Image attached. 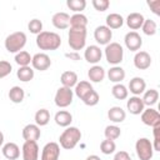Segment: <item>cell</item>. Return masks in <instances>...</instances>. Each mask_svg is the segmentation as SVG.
Segmentation results:
<instances>
[{
  "label": "cell",
  "instance_id": "6da1fadb",
  "mask_svg": "<svg viewBox=\"0 0 160 160\" xmlns=\"http://www.w3.org/2000/svg\"><path fill=\"white\" fill-rule=\"evenodd\" d=\"M36 45L41 50H56L61 45V38L52 31H41L36 35Z\"/></svg>",
  "mask_w": 160,
  "mask_h": 160
},
{
  "label": "cell",
  "instance_id": "7a4b0ae2",
  "mask_svg": "<svg viewBox=\"0 0 160 160\" xmlns=\"http://www.w3.org/2000/svg\"><path fill=\"white\" fill-rule=\"evenodd\" d=\"M81 139V131L75 126H68L59 138L60 146L65 150L74 149Z\"/></svg>",
  "mask_w": 160,
  "mask_h": 160
},
{
  "label": "cell",
  "instance_id": "3957f363",
  "mask_svg": "<svg viewBox=\"0 0 160 160\" xmlns=\"http://www.w3.org/2000/svg\"><path fill=\"white\" fill-rule=\"evenodd\" d=\"M25 44H26V35L22 31H15L8 35L5 39V49L12 54H18L19 51H21Z\"/></svg>",
  "mask_w": 160,
  "mask_h": 160
},
{
  "label": "cell",
  "instance_id": "277c9868",
  "mask_svg": "<svg viewBox=\"0 0 160 160\" xmlns=\"http://www.w3.org/2000/svg\"><path fill=\"white\" fill-rule=\"evenodd\" d=\"M69 46L76 52L81 49H84L86 42V29H74L70 28L69 30Z\"/></svg>",
  "mask_w": 160,
  "mask_h": 160
},
{
  "label": "cell",
  "instance_id": "5b68a950",
  "mask_svg": "<svg viewBox=\"0 0 160 160\" xmlns=\"http://www.w3.org/2000/svg\"><path fill=\"white\" fill-rule=\"evenodd\" d=\"M105 58L106 61L114 66L120 64L124 58V49L119 42H109L105 46Z\"/></svg>",
  "mask_w": 160,
  "mask_h": 160
},
{
  "label": "cell",
  "instance_id": "8992f818",
  "mask_svg": "<svg viewBox=\"0 0 160 160\" xmlns=\"http://www.w3.org/2000/svg\"><path fill=\"white\" fill-rule=\"evenodd\" d=\"M135 150H136V155L140 160H151V158L154 155L152 142L146 138L138 139V141L135 144Z\"/></svg>",
  "mask_w": 160,
  "mask_h": 160
},
{
  "label": "cell",
  "instance_id": "52a82bcc",
  "mask_svg": "<svg viewBox=\"0 0 160 160\" xmlns=\"http://www.w3.org/2000/svg\"><path fill=\"white\" fill-rule=\"evenodd\" d=\"M72 98H74V92L70 88H65L61 86L58 89L56 94H55V105L59 108H66L72 102Z\"/></svg>",
  "mask_w": 160,
  "mask_h": 160
},
{
  "label": "cell",
  "instance_id": "ba28073f",
  "mask_svg": "<svg viewBox=\"0 0 160 160\" xmlns=\"http://www.w3.org/2000/svg\"><path fill=\"white\" fill-rule=\"evenodd\" d=\"M31 65L35 70L45 71L50 68L51 60H50L49 55H46L45 52H38L31 58Z\"/></svg>",
  "mask_w": 160,
  "mask_h": 160
},
{
  "label": "cell",
  "instance_id": "9c48e42d",
  "mask_svg": "<svg viewBox=\"0 0 160 160\" xmlns=\"http://www.w3.org/2000/svg\"><path fill=\"white\" fill-rule=\"evenodd\" d=\"M141 121L145 125L154 128L156 125H160V114L152 108L144 109V111L141 112Z\"/></svg>",
  "mask_w": 160,
  "mask_h": 160
},
{
  "label": "cell",
  "instance_id": "30bf717a",
  "mask_svg": "<svg viewBox=\"0 0 160 160\" xmlns=\"http://www.w3.org/2000/svg\"><path fill=\"white\" fill-rule=\"evenodd\" d=\"M94 38L98 44L100 45H108L112 38V31L106 25H100L94 31Z\"/></svg>",
  "mask_w": 160,
  "mask_h": 160
},
{
  "label": "cell",
  "instance_id": "8fae6325",
  "mask_svg": "<svg viewBox=\"0 0 160 160\" xmlns=\"http://www.w3.org/2000/svg\"><path fill=\"white\" fill-rule=\"evenodd\" d=\"M60 146L56 142H48L41 151V160H59Z\"/></svg>",
  "mask_w": 160,
  "mask_h": 160
},
{
  "label": "cell",
  "instance_id": "7c38bea8",
  "mask_svg": "<svg viewBox=\"0 0 160 160\" xmlns=\"http://www.w3.org/2000/svg\"><path fill=\"white\" fill-rule=\"evenodd\" d=\"M124 42L130 51H138L142 45V39L136 31H129L124 38Z\"/></svg>",
  "mask_w": 160,
  "mask_h": 160
},
{
  "label": "cell",
  "instance_id": "4fadbf2b",
  "mask_svg": "<svg viewBox=\"0 0 160 160\" xmlns=\"http://www.w3.org/2000/svg\"><path fill=\"white\" fill-rule=\"evenodd\" d=\"M39 146L36 141H25L22 145V159L24 160H38Z\"/></svg>",
  "mask_w": 160,
  "mask_h": 160
},
{
  "label": "cell",
  "instance_id": "5bb4252c",
  "mask_svg": "<svg viewBox=\"0 0 160 160\" xmlns=\"http://www.w3.org/2000/svg\"><path fill=\"white\" fill-rule=\"evenodd\" d=\"M101 56H102V51L98 45H90L85 49L84 58L90 64H94V65L98 64L101 60Z\"/></svg>",
  "mask_w": 160,
  "mask_h": 160
},
{
  "label": "cell",
  "instance_id": "9a60e30c",
  "mask_svg": "<svg viewBox=\"0 0 160 160\" xmlns=\"http://www.w3.org/2000/svg\"><path fill=\"white\" fill-rule=\"evenodd\" d=\"M134 65L139 70H146L151 65V56L146 51H138L134 56Z\"/></svg>",
  "mask_w": 160,
  "mask_h": 160
},
{
  "label": "cell",
  "instance_id": "2e32d148",
  "mask_svg": "<svg viewBox=\"0 0 160 160\" xmlns=\"http://www.w3.org/2000/svg\"><path fill=\"white\" fill-rule=\"evenodd\" d=\"M41 135L40 128L36 124H28L22 129V138L25 141H36Z\"/></svg>",
  "mask_w": 160,
  "mask_h": 160
},
{
  "label": "cell",
  "instance_id": "e0dca14e",
  "mask_svg": "<svg viewBox=\"0 0 160 160\" xmlns=\"http://www.w3.org/2000/svg\"><path fill=\"white\" fill-rule=\"evenodd\" d=\"M145 89H146V82L140 76L132 78L129 82V90L131 94H134V96H140L141 94H144Z\"/></svg>",
  "mask_w": 160,
  "mask_h": 160
},
{
  "label": "cell",
  "instance_id": "ac0fdd59",
  "mask_svg": "<svg viewBox=\"0 0 160 160\" xmlns=\"http://www.w3.org/2000/svg\"><path fill=\"white\" fill-rule=\"evenodd\" d=\"M126 108H128V110H129L130 114L139 115V114H141L144 111L145 105H144V102H142V100H141L140 96H131L128 100V102H126Z\"/></svg>",
  "mask_w": 160,
  "mask_h": 160
},
{
  "label": "cell",
  "instance_id": "d6986e66",
  "mask_svg": "<svg viewBox=\"0 0 160 160\" xmlns=\"http://www.w3.org/2000/svg\"><path fill=\"white\" fill-rule=\"evenodd\" d=\"M51 21H52V25L56 29H60V30L68 29L70 26V16L66 12H56V14H54Z\"/></svg>",
  "mask_w": 160,
  "mask_h": 160
},
{
  "label": "cell",
  "instance_id": "ffe728a7",
  "mask_svg": "<svg viewBox=\"0 0 160 160\" xmlns=\"http://www.w3.org/2000/svg\"><path fill=\"white\" fill-rule=\"evenodd\" d=\"M2 155L8 160H16L20 156V149L15 142H6L2 146Z\"/></svg>",
  "mask_w": 160,
  "mask_h": 160
},
{
  "label": "cell",
  "instance_id": "44dd1931",
  "mask_svg": "<svg viewBox=\"0 0 160 160\" xmlns=\"http://www.w3.org/2000/svg\"><path fill=\"white\" fill-rule=\"evenodd\" d=\"M144 20L145 19H144L142 14H140V12H131L126 18V25L131 30H138V29H140L142 26Z\"/></svg>",
  "mask_w": 160,
  "mask_h": 160
},
{
  "label": "cell",
  "instance_id": "7402d4cb",
  "mask_svg": "<svg viewBox=\"0 0 160 160\" xmlns=\"http://www.w3.org/2000/svg\"><path fill=\"white\" fill-rule=\"evenodd\" d=\"M89 80L92 82H101L105 78V69L100 65H94L88 71Z\"/></svg>",
  "mask_w": 160,
  "mask_h": 160
},
{
  "label": "cell",
  "instance_id": "603a6c76",
  "mask_svg": "<svg viewBox=\"0 0 160 160\" xmlns=\"http://www.w3.org/2000/svg\"><path fill=\"white\" fill-rule=\"evenodd\" d=\"M108 118L112 122H122L126 118V112L120 106H112L108 111Z\"/></svg>",
  "mask_w": 160,
  "mask_h": 160
},
{
  "label": "cell",
  "instance_id": "cb8c5ba5",
  "mask_svg": "<svg viewBox=\"0 0 160 160\" xmlns=\"http://www.w3.org/2000/svg\"><path fill=\"white\" fill-rule=\"evenodd\" d=\"M108 78H109L110 81H112L115 84H119L125 79V70L121 66H118V65L112 66L108 71Z\"/></svg>",
  "mask_w": 160,
  "mask_h": 160
},
{
  "label": "cell",
  "instance_id": "d4e9b609",
  "mask_svg": "<svg viewBox=\"0 0 160 160\" xmlns=\"http://www.w3.org/2000/svg\"><path fill=\"white\" fill-rule=\"evenodd\" d=\"M55 122L59 125V126H62V128H68L71 121H72V115L66 111V110H60L55 114V118H54Z\"/></svg>",
  "mask_w": 160,
  "mask_h": 160
},
{
  "label": "cell",
  "instance_id": "484cf974",
  "mask_svg": "<svg viewBox=\"0 0 160 160\" xmlns=\"http://www.w3.org/2000/svg\"><path fill=\"white\" fill-rule=\"evenodd\" d=\"M94 89H92V85L89 82V81H80V82H78L76 85H75V94H76V96L80 99V100H82L88 94H90L91 91H92Z\"/></svg>",
  "mask_w": 160,
  "mask_h": 160
},
{
  "label": "cell",
  "instance_id": "4316f807",
  "mask_svg": "<svg viewBox=\"0 0 160 160\" xmlns=\"http://www.w3.org/2000/svg\"><path fill=\"white\" fill-rule=\"evenodd\" d=\"M60 81L62 84V86L65 88H72L78 84V75L76 72L74 71H64L61 74V78H60Z\"/></svg>",
  "mask_w": 160,
  "mask_h": 160
},
{
  "label": "cell",
  "instance_id": "83f0119b",
  "mask_svg": "<svg viewBox=\"0 0 160 160\" xmlns=\"http://www.w3.org/2000/svg\"><path fill=\"white\" fill-rule=\"evenodd\" d=\"M88 25V18L84 14H74L70 16V28L74 29H86Z\"/></svg>",
  "mask_w": 160,
  "mask_h": 160
},
{
  "label": "cell",
  "instance_id": "f1b7e54d",
  "mask_svg": "<svg viewBox=\"0 0 160 160\" xmlns=\"http://www.w3.org/2000/svg\"><path fill=\"white\" fill-rule=\"evenodd\" d=\"M122 24H124V18L120 14L112 12V14H109L106 16V26L110 30L111 29H119L122 26Z\"/></svg>",
  "mask_w": 160,
  "mask_h": 160
},
{
  "label": "cell",
  "instance_id": "f546056e",
  "mask_svg": "<svg viewBox=\"0 0 160 160\" xmlns=\"http://www.w3.org/2000/svg\"><path fill=\"white\" fill-rule=\"evenodd\" d=\"M141 100H142L144 105L150 108V106H152V105H155L158 102V100H159V91L156 89L146 90V91H144V96L141 98Z\"/></svg>",
  "mask_w": 160,
  "mask_h": 160
},
{
  "label": "cell",
  "instance_id": "4dcf8cb0",
  "mask_svg": "<svg viewBox=\"0 0 160 160\" xmlns=\"http://www.w3.org/2000/svg\"><path fill=\"white\" fill-rule=\"evenodd\" d=\"M25 98V91L20 86H12L10 90H9V99L14 102V104H20L22 102Z\"/></svg>",
  "mask_w": 160,
  "mask_h": 160
},
{
  "label": "cell",
  "instance_id": "1f68e13d",
  "mask_svg": "<svg viewBox=\"0 0 160 160\" xmlns=\"http://www.w3.org/2000/svg\"><path fill=\"white\" fill-rule=\"evenodd\" d=\"M111 94L118 100H125L128 98V95H129V90H128V88L125 85H122L121 82H119V84H115L112 86Z\"/></svg>",
  "mask_w": 160,
  "mask_h": 160
},
{
  "label": "cell",
  "instance_id": "d6a6232c",
  "mask_svg": "<svg viewBox=\"0 0 160 160\" xmlns=\"http://www.w3.org/2000/svg\"><path fill=\"white\" fill-rule=\"evenodd\" d=\"M16 76H18V79L20 81L28 82V81H30V80L34 79V70L30 66H21L16 71Z\"/></svg>",
  "mask_w": 160,
  "mask_h": 160
},
{
  "label": "cell",
  "instance_id": "836d02e7",
  "mask_svg": "<svg viewBox=\"0 0 160 160\" xmlns=\"http://www.w3.org/2000/svg\"><path fill=\"white\" fill-rule=\"evenodd\" d=\"M50 121V112L46 109H40L35 112V122L38 126H45Z\"/></svg>",
  "mask_w": 160,
  "mask_h": 160
},
{
  "label": "cell",
  "instance_id": "e575fe53",
  "mask_svg": "<svg viewBox=\"0 0 160 160\" xmlns=\"http://www.w3.org/2000/svg\"><path fill=\"white\" fill-rule=\"evenodd\" d=\"M15 62L21 68V66H29L30 62H31V56L28 51H19L16 55H15Z\"/></svg>",
  "mask_w": 160,
  "mask_h": 160
},
{
  "label": "cell",
  "instance_id": "d590c367",
  "mask_svg": "<svg viewBox=\"0 0 160 160\" xmlns=\"http://www.w3.org/2000/svg\"><path fill=\"white\" fill-rule=\"evenodd\" d=\"M66 5L75 14H80L85 9V6H86V1L85 0H68Z\"/></svg>",
  "mask_w": 160,
  "mask_h": 160
},
{
  "label": "cell",
  "instance_id": "8d00e7d4",
  "mask_svg": "<svg viewBox=\"0 0 160 160\" xmlns=\"http://www.w3.org/2000/svg\"><path fill=\"white\" fill-rule=\"evenodd\" d=\"M104 134H105V138L106 139H109V140H116L121 135V130L116 125H109V126L105 128Z\"/></svg>",
  "mask_w": 160,
  "mask_h": 160
},
{
  "label": "cell",
  "instance_id": "74e56055",
  "mask_svg": "<svg viewBox=\"0 0 160 160\" xmlns=\"http://www.w3.org/2000/svg\"><path fill=\"white\" fill-rule=\"evenodd\" d=\"M141 29H142V31H144L145 35L151 36V35H155L158 26H156V22H155L154 20H151V19H145V20H144V24H142V26H141Z\"/></svg>",
  "mask_w": 160,
  "mask_h": 160
},
{
  "label": "cell",
  "instance_id": "f35d334b",
  "mask_svg": "<svg viewBox=\"0 0 160 160\" xmlns=\"http://www.w3.org/2000/svg\"><path fill=\"white\" fill-rule=\"evenodd\" d=\"M115 149H116V145H115V141H114V140L105 139V140H102L101 144H100V150H101V152L105 154V155L112 154V152L115 151Z\"/></svg>",
  "mask_w": 160,
  "mask_h": 160
},
{
  "label": "cell",
  "instance_id": "ab89813d",
  "mask_svg": "<svg viewBox=\"0 0 160 160\" xmlns=\"http://www.w3.org/2000/svg\"><path fill=\"white\" fill-rule=\"evenodd\" d=\"M28 29L30 30V32L39 35V34L42 31V22H41L39 19H32V20L29 21V24H28Z\"/></svg>",
  "mask_w": 160,
  "mask_h": 160
},
{
  "label": "cell",
  "instance_id": "60d3db41",
  "mask_svg": "<svg viewBox=\"0 0 160 160\" xmlns=\"http://www.w3.org/2000/svg\"><path fill=\"white\" fill-rule=\"evenodd\" d=\"M99 94L95 91V90H92L90 94H88L84 99H82V102L85 104V105H88V106H95L98 102H99Z\"/></svg>",
  "mask_w": 160,
  "mask_h": 160
},
{
  "label": "cell",
  "instance_id": "b9f144b4",
  "mask_svg": "<svg viewBox=\"0 0 160 160\" xmlns=\"http://www.w3.org/2000/svg\"><path fill=\"white\" fill-rule=\"evenodd\" d=\"M12 70V66L6 60H0V79L8 76Z\"/></svg>",
  "mask_w": 160,
  "mask_h": 160
},
{
  "label": "cell",
  "instance_id": "7bdbcfd3",
  "mask_svg": "<svg viewBox=\"0 0 160 160\" xmlns=\"http://www.w3.org/2000/svg\"><path fill=\"white\" fill-rule=\"evenodd\" d=\"M91 4L95 8V10H98V11H105L110 6V1L109 0H92Z\"/></svg>",
  "mask_w": 160,
  "mask_h": 160
},
{
  "label": "cell",
  "instance_id": "ee69618b",
  "mask_svg": "<svg viewBox=\"0 0 160 160\" xmlns=\"http://www.w3.org/2000/svg\"><path fill=\"white\" fill-rule=\"evenodd\" d=\"M152 134H154V144H152V148H154V151H160V136H159V132H160V125H156L152 128Z\"/></svg>",
  "mask_w": 160,
  "mask_h": 160
},
{
  "label": "cell",
  "instance_id": "f6af8a7d",
  "mask_svg": "<svg viewBox=\"0 0 160 160\" xmlns=\"http://www.w3.org/2000/svg\"><path fill=\"white\" fill-rule=\"evenodd\" d=\"M148 6L156 15H160V0H148Z\"/></svg>",
  "mask_w": 160,
  "mask_h": 160
},
{
  "label": "cell",
  "instance_id": "bcb514c9",
  "mask_svg": "<svg viewBox=\"0 0 160 160\" xmlns=\"http://www.w3.org/2000/svg\"><path fill=\"white\" fill-rule=\"evenodd\" d=\"M114 160H131V158H130V155H129L126 151L120 150V151H118V152L115 154Z\"/></svg>",
  "mask_w": 160,
  "mask_h": 160
},
{
  "label": "cell",
  "instance_id": "7dc6e473",
  "mask_svg": "<svg viewBox=\"0 0 160 160\" xmlns=\"http://www.w3.org/2000/svg\"><path fill=\"white\" fill-rule=\"evenodd\" d=\"M65 56H68V58H70V59H75V60H79L80 59V56L76 54V52H70V54H65Z\"/></svg>",
  "mask_w": 160,
  "mask_h": 160
},
{
  "label": "cell",
  "instance_id": "c3c4849f",
  "mask_svg": "<svg viewBox=\"0 0 160 160\" xmlns=\"http://www.w3.org/2000/svg\"><path fill=\"white\" fill-rule=\"evenodd\" d=\"M86 160H101L98 155H89L88 158H86Z\"/></svg>",
  "mask_w": 160,
  "mask_h": 160
},
{
  "label": "cell",
  "instance_id": "681fc988",
  "mask_svg": "<svg viewBox=\"0 0 160 160\" xmlns=\"http://www.w3.org/2000/svg\"><path fill=\"white\" fill-rule=\"evenodd\" d=\"M4 144V134L0 131V146Z\"/></svg>",
  "mask_w": 160,
  "mask_h": 160
}]
</instances>
